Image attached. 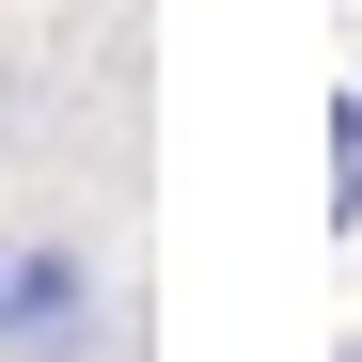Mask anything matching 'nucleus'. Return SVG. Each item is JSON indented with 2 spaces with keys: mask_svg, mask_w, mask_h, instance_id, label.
I'll list each match as a JSON object with an SVG mask.
<instances>
[{
  "mask_svg": "<svg viewBox=\"0 0 362 362\" xmlns=\"http://www.w3.org/2000/svg\"><path fill=\"white\" fill-rule=\"evenodd\" d=\"M331 221L362 236V95H331Z\"/></svg>",
  "mask_w": 362,
  "mask_h": 362,
  "instance_id": "f257e3e1",
  "label": "nucleus"
},
{
  "mask_svg": "<svg viewBox=\"0 0 362 362\" xmlns=\"http://www.w3.org/2000/svg\"><path fill=\"white\" fill-rule=\"evenodd\" d=\"M346 362H362V331H346Z\"/></svg>",
  "mask_w": 362,
  "mask_h": 362,
  "instance_id": "f03ea898",
  "label": "nucleus"
}]
</instances>
